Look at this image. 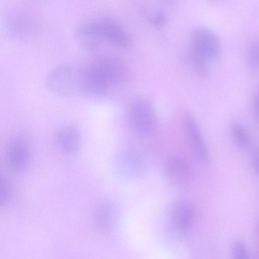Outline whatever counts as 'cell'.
Returning <instances> with one entry per match:
<instances>
[{
	"label": "cell",
	"mask_w": 259,
	"mask_h": 259,
	"mask_svg": "<svg viewBox=\"0 0 259 259\" xmlns=\"http://www.w3.org/2000/svg\"><path fill=\"white\" fill-rule=\"evenodd\" d=\"M80 92L91 97L108 93L123 78L125 68L117 57L101 55L79 67Z\"/></svg>",
	"instance_id": "6da1fadb"
},
{
	"label": "cell",
	"mask_w": 259,
	"mask_h": 259,
	"mask_svg": "<svg viewBox=\"0 0 259 259\" xmlns=\"http://www.w3.org/2000/svg\"><path fill=\"white\" fill-rule=\"evenodd\" d=\"M74 36L79 45L90 51L97 50L104 44L125 47L130 42L124 30L107 19H95L81 23L75 29Z\"/></svg>",
	"instance_id": "7a4b0ae2"
},
{
	"label": "cell",
	"mask_w": 259,
	"mask_h": 259,
	"mask_svg": "<svg viewBox=\"0 0 259 259\" xmlns=\"http://www.w3.org/2000/svg\"><path fill=\"white\" fill-rule=\"evenodd\" d=\"M221 43L217 34L210 29L197 28L192 37V59L195 67L201 73L207 71V64L219 57Z\"/></svg>",
	"instance_id": "3957f363"
},
{
	"label": "cell",
	"mask_w": 259,
	"mask_h": 259,
	"mask_svg": "<svg viewBox=\"0 0 259 259\" xmlns=\"http://www.w3.org/2000/svg\"><path fill=\"white\" fill-rule=\"evenodd\" d=\"M49 90L59 96H69L80 92L79 67L62 64L51 70L46 79Z\"/></svg>",
	"instance_id": "277c9868"
},
{
	"label": "cell",
	"mask_w": 259,
	"mask_h": 259,
	"mask_svg": "<svg viewBox=\"0 0 259 259\" xmlns=\"http://www.w3.org/2000/svg\"><path fill=\"white\" fill-rule=\"evenodd\" d=\"M128 118L133 128L142 135L151 133L156 125L154 110L145 100H138L132 103L129 109Z\"/></svg>",
	"instance_id": "5b68a950"
},
{
	"label": "cell",
	"mask_w": 259,
	"mask_h": 259,
	"mask_svg": "<svg viewBox=\"0 0 259 259\" xmlns=\"http://www.w3.org/2000/svg\"><path fill=\"white\" fill-rule=\"evenodd\" d=\"M184 124L188 143L194 157L199 163L207 164L210 160L209 151L193 115L189 113L186 115Z\"/></svg>",
	"instance_id": "8992f818"
},
{
	"label": "cell",
	"mask_w": 259,
	"mask_h": 259,
	"mask_svg": "<svg viewBox=\"0 0 259 259\" xmlns=\"http://www.w3.org/2000/svg\"><path fill=\"white\" fill-rule=\"evenodd\" d=\"M115 162L118 174L122 178L133 180L141 176L145 168L142 157L133 150H125L120 153Z\"/></svg>",
	"instance_id": "52a82bcc"
},
{
	"label": "cell",
	"mask_w": 259,
	"mask_h": 259,
	"mask_svg": "<svg viewBox=\"0 0 259 259\" xmlns=\"http://www.w3.org/2000/svg\"><path fill=\"white\" fill-rule=\"evenodd\" d=\"M33 15L26 10L17 9L9 14L7 19L8 31L13 36L25 38L36 29Z\"/></svg>",
	"instance_id": "ba28073f"
},
{
	"label": "cell",
	"mask_w": 259,
	"mask_h": 259,
	"mask_svg": "<svg viewBox=\"0 0 259 259\" xmlns=\"http://www.w3.org/2000/svg\"><path fill=\"white\" fill-rule=\"evenodd\" d=\"M164 171L168 180L178 187L187 185L191 178V168L187 159L177 154L167 157L164 163Z\"/></svg>",
	"instance_id": "9c48e42d"
},
{
	"label": "cell",
	"mask_w": 259,
	"mask_h": 259,
	"mask_svg": "<svg viewBox=\"0 0 259 259\" xmlns=\"http://www.w3.org/2000/svg\"><path fill=\"white\" fill-rule=\"evenodd\" d=\"M6 158L9 168L14 171H21L27 166L30 157L27 146L22 141L15 140L8 144Z\"/></svg>",
	"instance_id": "30bf717a"
},
{
	"label": "cell",
	"mask_w": 259,
	"mask_h": 259,
	"mask_svg": "<svg viewBox=\"0 0 259 259\" xmlns=\"http://www.w3.org/2000/svg\"><path fill=\"white\" fill-rule=\"evenodd\" d=\"M194 211L191 203L185 200H179L172 205L170 218L172 224L178 229L184 230L191 225Z\"/></svg>",
	"instance_id": "8fae6325"
},
{
	"label": "cell",
	"mask_w": 259,
	"mask_h": 259,
	"mask_svg": "<svg viewBox=\"0 0 259 259\" xmlns=\"http://www.w3.org/2000/svg\"><path fill=\"white\" fill-rule=\"evenodd\" d=\"M57 142L60 150L66 154H72L80 146V137L73 126L66 125L61 127L57 134Z\"/></svg>",
	"instance_id": "7c38bea8"
},
{
	"label": "cell",
	"mask_w": 259,
	"mask_h": 259,
	"mask_svg": "<svg viewBox=\"0 0 259 259\" xmlns=\"http://www.w3.org/2000/svg\"><path fill=\"white\" fill-rule=\"evenodd\" d=\"M229 131L232 141L238 148L247 150L251 147L252 140L251 135L242 123L236 121L231 122Z\"/></svg>",
	"instance_id": "4fadbf2b"
},
{
	"label": "cell",
	"mask_w": 259,
	"mask_h": 259,
	"mask_svg": "<svg viewBox=\"0 0 259 259\" xmlns=\"http://www.w3.org/2000/svg\"><path fill=\"white\" fill-rule=\"evenodd\" d=\"M246 59L248 64L251 68L259 70V39L252 40L248 45Z\"/></svg>",
	"instance_id": "5bb4252c"
},
{
	"label": "cell",
	"mask_w": 259,
	"mask_h": 259,
	"mask_svg": "<svg viewBox=\"0 0 259 259\" xmlns=\"http://www.w3.org/2000/svg\"><path fill=\"white\" fill-rule=\"evenodd\" d=\"M232 259H249V253L246 245L241 241L235 242L231 249Z\"/></svg>",
	"instance_id": "9a60e30c"
},
{
	"label": "cell",
	"mask_w": 259,
	"mask_h": 259,
	"mask_svg": "<svg viewBox=\"0 0 259 259\" xmlns=\"http://www.w3.org/2000/svg\"><path fill=\"white\" fill-rule=\"evenodd\" d=\"M0 200L1 203H5L10 199L12 195V187L8 181L5 178L2 176L0 181Z\"/></svg>",
	"instance_id": "2e32d148"
},
{
	"label": "cell",
	"mask_w": 259,
	"mask_h": 259,
	"mask_svg": "<svg viewBox=\"0 0 259 259\" xmlns=\"http://www.w3.org/2000/svg\"><path fill=\"white\" fill-rule=\"evenodd\" d=\"M250 161L253 171L259 179V143L252 149Z\"/></svg>",
	"instance_id": "e0dca14e"
},
{
	"label": "cell",
	"mask_w": 259,
	"mask_h": 259,
	"mask_svg": "<svg viewBox=\"0 0 259 259\" xmlns=\"http://www.w3.org/2000/svg\"><path fill=\"white\" fill-rule=\"evenodd\" d=\"M252 110L256 119L259 121V85L253 100Z\"/></svg>",
	"instance_id": "ac0fdd59"
},
{
	"label": "cell",
	"mask_w": 259,
	"mask_h": 259,
	"mask_svg": "<svg viewBox=\"0 0 259 259\" xmlns=\"http://www.w3.org/2000/svg\"><path fill=\"white\" fill-rule=\"evenodd\" d=\"M153 21L155 24L157 26H160L164 23L165 21V16L163 14L159 13L155 16Z\"/></svg>",
	"instance_id": "d6986e66"
},
{
	"label": "cell",
	"mask_w": 259,
	"mask_h": 259,
	"mask_svg": "<svg viewBox=\"0 0 259 259\" xmlns=\"http://www.w3.org/2000/svg\"><path fill=\"white\" fill-rule=\"evenodd\" d=\"M258 234H259V223H258Z\"/></svg>",
	"instance_id": "ffe728a7"
}]
</instances>
